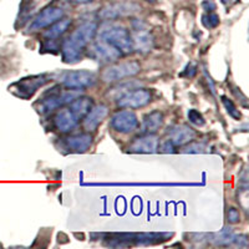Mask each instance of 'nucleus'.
<instances>
[{
	"mask_svg": "<svg viewBox=\"0 0 249 249\" xmlns=\"http://www.w3.org/2000/svg\"><path fill=\"white\" fill-rule=\"evenodd\" d=\"M97 33L96 21H86L80 25L70 36L64 40L61 46L62 60L65 62H76L81 59V54L91 43Z\"/></svg>",
	"mask_w": 249,
	"mask_h": 249,
	"instance_id": "nucleus-1",
	"label": "nucleus"
},
{
	"mask_svg": "<svg viewBox=\"0 0 249 249\" xmlns=\"http://www.w3.org/2000/svg\"><path fill=\"white\" fill-rule=\"evenodd\" d=\"M99 35L100 40H104L113 48H116L122 55L130 54L133 51L130 31L124 26L117 25V24H107L102 26Z\"/></svg>",
	"mask_w": 249,
	"mask_h": 249,
	"instance_id": "nucleus-2",
	"label": "nucleus"
},
{
	"mask_svg": "<svg viewBox=\"0 0 249 249\" xmlns=\"http://www.w3.org/2000/svg\"><path fill=\"white\" fill-rule=\"evenodd\" d=\"M61 84L70 90H84L93 86L97 81V75L92 71L76 70L68 71L61 75Z\"/></svg>",
	"mask_w": 249,
	"mask_h": 249,
	"instance_id": "nucleus-3",
	"label": "nucleus"
},
{
	"mask_svg": "<svg viewBox=\"0 0 249 249\" xmlns=\"http://www.w3.org/2000/svg\"><path fill=\"white\" fill-rule=\"evenodd\" d=\"M141 71V66L137 61H126L121 64H115L101 72V80L105 82H116L121 81L127 77L135 76Z\"/></svg>",
	"mask_w": 249,
	"mask_h": 249,
	"instance_id": "nucleus-4",
	"label": "nucleus"
},
{
	"mask_svg": "<svg viewBox=\"0 0 249 249\" xmlns=\"http://www.w3.org/2000/svg\"><path fill=\"white\" fill-rule=\"evenodd\" d=\"M140 5L133 1H115L104 6L99 12V18L102 20H115L119 18L130 17L140 12Z\"/></svg>",
	"mask_w": 249,
	"mask_h": 249,
	"instance_id": "nucleus-5",
	"label": "nucleus"
},
{
	"mask_svg": "<svg viewBox=\"0 0 249 249\" xmlns=\"http://www.w3.org/2000/svg\"><path fill=\"white\" fill-rule=\"evenodd\" d=\"M49 76L46 75H36V76L26 77V79L20 80L19 82L14 84L10 88V91L14 92L17 96L21 97V99H29L39 90L40 88H43L46 82L49 81Z\"/></svg>",
	"mask_w": 249,
	"mask_h": 249,
	"instance_id": "nucleus-6",
	"label": "nucleus"
},
{
	"mask_svg": "<svg viewBox=\"0 0 249 249\" xmlns=\"http://www.w3.org/2000/svg\"><path fill=\"white\" fill-rule=\"evenodd\" d=\"M151 99L152 95L146 89H132L117 99V105L124 108H140L148 105Z\"/></svg>",
	"mask_w": 249,
	"mask_h": 249,
	"instance_id": "nucleus-7",
	"label": "nucleus"
},
{
	"mask_svg": "<svg viewBox=\"0 0 249 249\" xmlns=\"http://www.w3.org/2000/svg\"><path fill=\"white\" fill-rule=\"evenodd\" d=\"M110 126L120 133H131L139 127V119L136 113L130 110L117 111L111 117Z\"/></svg>",
	"mask_w": 249,
	"mask_h": 249,
	"instance_id": "nucleus-8",
	"label": "nucleus"
},
{
	"mask_svg": "<svg viewBox=\"0 0 249 249\" xmlns=\"http://www.w3.org/2000/svg\"><path fill=\"white\" fill-rule=\"evenodd\" d=\"M64 14H65V12L59 6H48V8L44 9L43 12L37 14V17L33 20V23L29 25L28 30L33 33V31H39L49 28L51 24H54L55 21L64 18Z\"/></svg>",
	"mask_w": 249,
	"mask_h": 249,
	"instance_id": "nucleus-9",
	"label": "nucleus"
},
{
	"mask_svg": "<svg viewBox=\"0 0 249 249\" xmlns=\"http://www.w3.org/2000/svg\"><path fill=\"white\" fill-rule=\"evenodd\" d=\"M89 56H91L93 60L100 62H111L120 59L122 54L116 48H113L112 45L107 44L106 41L99 40L95 44H92V46L90 48Z\"/></svg>",
	"mask_w": 249,
	"mask_h": 249,
	"instance_id": "nucleus-10",
	"label": "nucleus"
},
{
	"mask_svg": "<svg viewBox=\"0 0 249 249\" xmlns=\"http://www.w3.org/2000/svg\"><path fill=\"white\" fill-rule=\"evenodd\" d=\"M160 140L155 133H144L133 140L128 151L133 153H156L159 151Z\"/></svg>",
	"mask_w": 249,
	"mask_h": 249,
	"instance_id": "nucleus-11",
	"label": "nucleus"
},
{
	"mask_svg": "<svg viewBox=\"0 0 249 249\" xmlns=\"http://www.w3.org/2000/svg\"><path fill=\"white\" fill-rule=\"evenodd\" d=\"M131 39H132L133 50L142 53V54L152 50L153 36L144 26H140V28L135 29L133 34L131 35Z\"/></svg>",
	"mask_w": 249,
	"mask_h": 249,
	"instance_id": "nucleus-12",
	"label": "nucleus"
},
{
	"mask_svg": "<svg viewBox=\"0 0 249 249\" xmlns=\"http://www.w3.org/2000/svg\"><path fill=\"white\" fill-rule=\"evenodd\" d=\"M79 124V119L70 108H61L54 116V124L56 130L62 133H68L74 130Z\"/></svg>",
	"mask_w": 249,
	"mask_h": 249,
	"instance_id": "nucleus-13",
	"label": "nucleus"
},
{
	"mask_svg": "<svg viewBox=\"0 0 249 249\" xmlns=\"http://www.w3.org/2000/svg\"><path fill=\"white\" fill-rule=\"evenodd\" d=\"M108 107L106 105L92 106L91 110L84 117V128L88 132L95 131L100 124L107 117Z\"/></svg>",
	"mask_w": 249,
	"mask_h": 249,
	"instance_id": "nucleus-14",
	"label": "nucleus"
},
{
	"mask_svg": "<svg viewBox=\"0 0 249 249\" xmlns=\"http://www.w3.org/2000/svg\"><path fill=\"white\" fill-rule=\"evenodd\" d=\"M196 131L187 124H179L176 126L171 131V141L175 146H182L188 142H192L196 139Z\"/></svg>",
	"mask_w": 249,
	"mask_h": 249,
	"instance_id": "nucleus-15",
	"label": "nucleus"
},
{
	"mask_svg": "<svg viewBox=\"0 0 249 249\" xmlns=\"http://www.w3.org/2000/svg\"><path fill=\"white\" fill-rule=\"evenodd\" d=\"M65 142L66 146L74 152H86L92 144V136L89 132L77 133V135L69 136Z\"/></svg>",
	"mask_w": 249,
	"mask_h": 249,
	"instance_id": "nucleus-16",
	"label": "nucleus"
},
{
	"mask_svg": "<svg viewBox=\"0 0 249 249\" xmlns=\"http://www.w3.org/2000/svg\"><path fill=\"white\" fill-rule=\"evenodd\" d=\"M163 124V113L160 111H152L143 119L142 130L144 133H156Z\"/></svg>",
	"mask_w": 249,
	"mask_h": 249,
	"instance_id": "nucleus-17",
	"label": "nucleus"
},
{
	"mask_svg": "<svg viewBox=\"0 0 249 249\" xmlns=\"http://www.w3.org/2000/svg\"><path fill=\"white\" fill-rule=\"evenodd\" d=\"M92 107V99L86 96H79L70 102V110L75 113L77 119H84L86 113Z\"/></svg>",
	"mask_w": 249,
	"mask_h": 249,
	"instance_id": "nucleus-18",
	"label": "nucleus"
},
{
	"mask_svg": "<svg viewBox=\"0 0 249 249\" xmlns=\"http://www.w3.org/2000/svg\"><path fill=\"white\" fill-rule=\"evenodd\" d=\"M71 25L70 19H60L57 21H55L54 24H51L48 28V30L44 33V36L48 40H55L57 37L61 36L62 34H65L66 30L69 29V26Z\"/></svg>",
	"mask_w": 249,
	"mask_h": 249,
	"instance_id": "nucleus-19",
	"label": "nucleus"
},
{
	"mask_svg": "<svg viewBox=\"0 0 249 249\" xmlns=\"http://www.w3.org/2000/svg\"><path fill=\"white\" fill-rule=\"evenodd\" d=\"M202 23L203 25L206 26L207 29H213V28H217L219 25V17L214 13L210 12V14H206L203 15L202 18Z\"/></svg>",
	"mask_w": 249,
	"mask_h": 249,
	"instance_id": "nucleus-20",
	"label": "nucleus"
},
{
	"mask_svg": "<svg viewBox=\"0 0 249 249\" xmlns=\"http://www.w3.org/2000/svg\"><path fill=\"white\" fill-rule=\"evenodd\" d=\"M222 102H223L224 107L227 108L228 113H230V115L233 117V119H235V120L241 119V112H239V110H237V107H235L234 104H233V102L231 101V100L228 99V97L222 96Z\"/></svg>",
	"mask_w": 249,
	"mask_h": 249,
	"instance_id": "nucleus-21",
	"label": "nucleus"
},
{
	"mask_svg": "<svg viewBox=\"0 0 249 249\" xmlns=\"http://www.w3.org/2000/svg\"><path fill=\"white\" fill-rule=\"evenodd\" d=\"M188 119L196 126H203L204 124V119L201 113L197 110H190L188 111Z\"/></svg>",
	"mask_w": 249,
	"mask_h": 249,
	"instance_id": "nucleus-22",
	"label": "nucleus"
},
{
	"mask_svg": "<svg viewBox=\"0 0 249 249\" xmlns=\"http://www.w3.org/2000/svg\"><path fill=\"white\" fill-rule=\"evenodd\" d=\"M227 218H228V222H230V223H238L239 219H241L239 211L235 210V208H230V210H228V213H227Z\"/></svg>",
	"mask_w": 249,
	"mask_h": 249,
	"instance_id": "nucleus-23",
	"label": "nucleus"
},
{
	"mask_svg": "<svg viewBox=\"0 0 249 249\" xmlns=\"http://www.w3.org/2000/svg\"><path fill=\"white\" fill-rule=\"evenodd\" d=\"M204 150V144L199 143V142H195V143L190 144L188 147L184 148L183 152H191V153H198Z\"/></svg>",
	"mask_w": 249,
	"mask_h": 249,
	"instance_id": "nucleus-24",
	"label": "nucleus"
},
{
	"mask_svg": "<svg viewBox=\"0 0 249 249\" xmlns=\"http://www.w3.org/2000/svg\"><path fill=\"white\" fill-rule=\"evenodd\" d=\"M159 150L163 153H173L175 152V144L172 143L171 140H168L164 143H162L161 146H159Z\"/></svg>",
	"mask_w": 249,
	"mask_h": 249,
	"instance_id": "nucleus-25",
	"label": "nucleus"
},
{
	"mask_svg": "<svg viewBox=\"0 0 249 249\" xmlns=\"http://www.w3.org/2000/svg\"><path fill=\"white\" fill-rule=\"evenodd\" d=\"M70 3H74V4H88L93 1V0H68Z\"/></svg>",
	"mask_w": 249,
	"mask_h": 249,
	"instance_id": "nucleus-26",
	"label": "nucleus"
},
{
	"mask_svg": "<svg viewBox=\"0 0 249 249\" xmlns=\"http://www.w3.org/2000/svg\"><path fill=\"white\" fill-rule=\"evenodd\" d=\"M222 3L226 4L227 6H232L233 4L238 3V0H222Z\"/></svg>",
	"mask_w": 249,
	"mask_h": 249,
	"instance_id": "nucleus-27",
	"label": "nucleus"
},
{
	"mask_svg": "<svg viewBox=\"0 0 249 249\" xmlns=\"http://www.w3.org/2000/svg\"><path fill=\"white\" fill-rule=\"evenodd\" d=\"M146 1H147V3H155L156 0H146Z\"/></svg>",
	"mask_w": 249,
	"mask_h": 249,
	"instance_id": "nucleus-28",
	"label": "nucleus"
}]
</instances>
